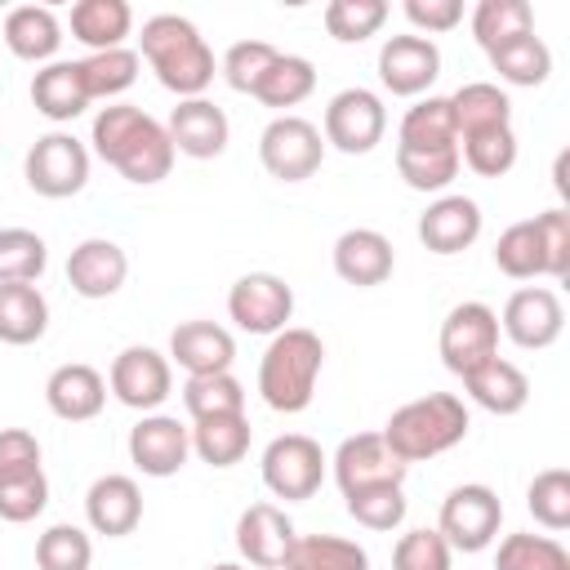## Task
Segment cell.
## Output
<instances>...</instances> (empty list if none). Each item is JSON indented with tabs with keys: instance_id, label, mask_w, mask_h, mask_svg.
Masks as SVG:
<instances>
[{
	"instance_id": "1",
	"label": "cell",
	"mask_w": 570,
	"mask_h": 570,
	"mask_svg": "<svg viewBox=\"0 0 570 570\" xmlns=\"http://www.w3.org/2000/svg\"><path fill=\"white\" fill-rule=\"evenodd\" d=\"M89 142L125 183H138V187H151V183L169 178L174 156H178L165 125L156 116H147L142 107H134V102L102 107L94 116Z\"/></svg>"
},
{
	"instance_id": "2",
	"label": "cell",
	"mask_w": 570,
	"mask_h": 570,
	"mask_svg": "<svg viewBox=\"0 0 570 570\" xmlns=\"http://www.w3.org/2000/svg\"><path fill=\"white\" fill-rule=\"evenodd\" d=\"M138 49L156 80L178 98H205L214 80V49L205 45L200 27L183 13H156L142 22Z\"/></svg>"
},
{
	"instance_id": "3",
	"label": "cell",
	"mask_w": 570,
	"mask_h": 570,
	"mask_svg": "<svg viewBox=\"0 0 570 570\" xmlns=\"http://www.w3.org/2000/svg\"><path fill=\"white\" fill-rule=\"evenodd\" d=\"M468 428H472L468 405L454 392H428V396L405 401L401 410H392V419L383 423L379 436L410 468V463H423V459H436V454L454 450L468 436Z\"/></svg>"
},
{
	"instance_id": "4",
	"label": "cell",
	"mask_w": 570,
	"mask_h": 570,
	"mask_svg": "<svg viewBox=\"0 0 570 570\" xmlns=\"http://www.w3.org/2000/svg\"><path fill=\"white\" fill-rule=\"evenodd\" d=\"M325 365V343L312 330L285 325L272 334L263 361H258V392L276 414H303L316 396V379Z\"/></svg>"
},
{
	"instance_id": "5",
	"label": "cell",
	"mask_w": 570,
	"mask_h": 570,
	"mask_svg": "<svg viewBox=\"0 0 570 570\" xmlns=\"http://www.w3.org/2000/svg\"><path fill=\"white\" fill-rule=\"evenodd\" d=\"M325 468H330V459H325L321 441H312L307 432H285V436L267 441L263 463H258L263 485L285 503L312 499L321 490V481H325Z\"/></svg>"
},
{
	"instance_id": "6",
	"label": "cell",
	"mask_w": 570,
	"mask_h": 570,
	"mask_svg": "<svg viewBox=\"0 0 570 570\" xmlns=\"http://www.w3.org/2000/svg\"><path fill=\"white\" fill-rule=\"evenodd\" d=\"M499 525H503V503L481 481L454 485L436 517V534L450 543V552H485L494 543Z\"/></svg>"
},
{
	"instance_id": "7",
	"label": "cell",
	"mask_w": 570,
	"mask_h": 570,
	"mask_svg": "<svg viewBox=\"0 0 570 570\" xmlns=\"http://www.w3.org/2000/svg\"><path fill=\"white\" fill-rule=\"evenodd\" d=\"M258 160L272 178L281 183H303L321 169L325 160V138L312 120L285 111V116H272L267 129L258 134Z\"/></svg>"
},
{
	"instance_id": "8",
	"label": "cell",
	"mask_w": 570,
	"mask_h": 570,
	"mask_svg": "<svg viewBox=\"0 0 570 570\" xmlns=\"http://www.w3.org/2000/svg\"><path fill=\"white\" fill-rule=\"evenodd\" d=\"M22 174H27V187L36 196L67 200V196L85 191V183H89V147L76 134L53 129V134L31 142V151L22 160Z\"/></svg>"
},
{
	"instance_id": "9",
	"label": "cell",
	"mask_w": 570,
	"mask_h": 570,
	"mask_svg": "<svg viewBox=\"0 0 570 570\" xmlns=\"http://www.w3.org/2000/svg\"><path fill=\"white\" fill-rule=\"evenodd\" d=\"M436 347H441L445 370L463 379V374L476 370L481 361L499 356V312L485 307V303H476V298L454 303V307L445 312V321H441Z\"/></svg>"
},
{
	"instance_id": "10",
	"label": "cell",
	"mask_w": 570,
	"mask_h": 570,
	"mask_svg": "<svg viewBox=\"0 0 570 570\" xmlns=\"http://www.w3.org/2000/svg\"><path fill=\"white\" fill-rule=\"evenodd\" d=\"M383 134H387V107H383V98L374 89L352 85V89H338L330 98L325 134H321L330 147H338L347 156H365V151H374L383 142Z\"/></svg>"
},
{
	"instance_id": "11",
	"label": "cell",
	"mask_w": 570,
	"mask_h": 570,
	"mask_svg": "<svg viewBox=\"0 0 570 570\" xmlns=\"http://www.w3.org/2000/svg\"><path fill=\"white\" fill-rule=\"evenodd\" d=\"M107 387H111V396L120 405L142 410V414H156L169 401V392H174V365L156 347L134 343V347L116 352V361L107 370Z\"/></svg>"
},
{
	"instance_id": "12",
	"label": "cell",
	"mask_w": 570,
	"mask_h": 570,
	"mask_svg": "<svg viewBox=\"0 0 570 570\" xmlns=\"http://www.w3.org/2000/svg\"><path fill=\"white\" fill-rule=\"evenodd\" d=\"M227 316L245 334H281L294 316V289L276 272H245L227 289Z\"/></svg>"
},
{
	"instance_id": "13",
	"label": "cell",
	"mask_w": 570,
	"mask_h": 570,
	"mask_svg": "<svg viewBox=\"0 0 570 570\" xmlns=\"http://www.w3.org/2000/svg\"><path fill=\"white\" fill-rule=\"evenodd\" d=\"M441 76V49L436 40L405 31V36H387L379 49V80L387 94L396 98H419L432 89V80Z\"/></svg>"
},
{
	"instance_id": "14",
	"label": "cell",
	"mask_w": 570,
	"mask_h": 570,
	"mask_svg": "<svg viewBox=\"0 0 570 570\" xmlns=\"http://www.w3.org/2000/svg\"><path fill=\"white\" fill-rule=\"evenodd\" d=\"M503 334L525 347V352H543L561 338L566 330V307L557 298V289L548 285H525V289H512L508 303H503Z\"/></svg>"
},
{
	"instance_id": "15",
	"label": "cell",
	"mask_w": 570,
	"mask_h": 570,
	"mask_svg": "<svg viewBox=\"0 0 570 570\" xmlns=\"http://www.w3.org/2000/svg\"><path fill=\"white\" fill-rule=\"evenodd\" d=\"M330 468H334V481H338L343 494H356V490H370V485H405V472H410V468L387 450V441H383L379 432H356V436H347V441L334 450Z\"/></svg>"
},
{
	"instance_id": "16",
	"label": "cell",
	"mask_w": 570,
	"mask_h": 570,
	"mask_svg": "<svg viewBox=\"0 0 570 570\" xmlns=\"http://www.w3.org/2000/svg\"><path fill=\"white\" fill-rule=\"evenodd\" d=\"M191 454V432L174 414H142L129 428V463L142 476H174Z\"/></svg>"
},
{
	"instance_id": "17",
	"label": "cell",
	"mask_w": 570,
	"mask_h": 570,
	"mask_svg": "<svg viewBox=\"0 0 570 570\" xmlns=\"http://www.w3.org/2000/svg\"><path fill=\"white\" fill-rule=\"evenodd\" d=\"M298 530L276 503H249L236 517V552L258 570H281Z\"/></svg>"
},
{
	"instance_id": "18",
	"label": "cell",
	"mask_w": 570,
	"mask_h": 570,
	"mask_svg": "<svg viewBox=\"0 0 570 570\" xmlns=\"http://www.w3.org/2000/svg\"><path fill=\"white\" fill-rule=\"evenodd\" d=\"M174 151L191 156V160H214L227 151V138H232V125H227V111L214 107L209 98H178V107L169 111V125H165Z\"/></svg>"
},
{
	"instance_id": "19",
	"label": "cell",
	"mask_w": 570,
	"mask_h": 570,
	"mask_svg": "<svg viewBox=\"0 0 570 570\" xmlns=\"http://www.w3.org/2000/svg\"><path fill=\"white\" fill-rule=\"evenodd\" d=\"M125 276H129V254L107 236H89L67 254V285L80 298H111L120 294Z\"/></svg>"
},
{
	"instance_id": "20",
	"label": "cell",
	"mask_w": 570,
	"mask_h": 570,
	"mask_svg": "<svg viewBox=\"0 0 570 570\" xmlns=\"http://www.w3.org/2000/svg\"><path fill=\"white\" fill-rule=\"evenodd\" d=\"M85 521L94 534H107V539H125L138 530L142 521V490L134 476L125 472H107L89 485L85 494Z\"/></svg>"
},
{
	"instance_id": "21",
	"label": "cell",
	"mask_w": 570,
	"mask_h": 570,
	"mask_svg": "<svg viewBox=\"0 0 570 570\" xmlns=\"http://www.w3.org/2000/svg\"><path fill=\"white\" fill-rule=\"evenodd\" d=\"M476 236H481V205L472 196L450 191V196H436L419 214V240H423V249H432L441 258L445 254H463Z\"/></svg>"
},
{
	"instance_id": "22",
	"label": "cell",
	"mask_w": 570,
	"mask_h": 570,
	"mask_svg": "<svg viewBox=\"0 0 570 570\" xmlns=\"http://www.w3.org/2000/svg\"><path fill=\"white\" fill-rule=\"evenodd\" d=\"M45 405L62 419V423H85L98 419L107 405V379L85 365V361H67L45 379Z\"/></svg>"
},
{
	"instance_id": "23",
	"label": "cell",
	"mask_w": 570,
	"mask_h": 570,
	"mask_svg": "<svg viewBox=\"0 0 570 570\" xmlns=\"http://www.w3.org/2000/svg\"><path fill=\"white\" fill-rule=\"evenodd\" d=\"M396 267V254H392V240L374 227H347L338 240H334V272L338 281L356 285V289H370V285H383Z\"/></svg>"
},
{
	"instance_id": "24",
	"label": "cell",
	"mask_w": 570,
	"mask_h": 570,
	"mask_svg": "<svg viewBox=\"0 0 570 570\" xmlns=\"http://www.w3.org/2000/svg\"><path fill=\"white\" fill-rule=\"evenodd\" d=\"M169 361L191 374H223L236 361V338L214 321H183L169 334Z\"/></svg>"
},
{
	"instance_id": "25",
	"label": "cell",
	"mask_w": 570,
	"mask_h": 570,
	"mask_svg": "<svg viewBox=\"0 0 570 570\" xmlns=\"http://www.w3.org/2000/svg\"><path fill=\"white\" fill-rule=\"evenodd\" d=\"M463 387H468V396H472L481 410H490V414H499V419L521 414L525 401H530V379H525V370L512 365V361H503V356H490V361H481L476 370H468V374H463Z\"/></svg>"
},
{
	"instance_id": "26",
	"label": "cell",
	"mask_w": 570,
	"mask_h": 570,
	"mask_svg": "<svg viewBox=\"0 0 570 570\" xmlns=\"http://www.w3.org/2000/svg\"><path fill=\"white\" fill-rule=\"evenodd\" d=\"M31 107L53 125L76 120L89 107V94H85V80H80V62H67V58L45 62L31 76Z\"/></svg>"
},
{
	"instance_id": "27",
	"label": "cell",
	"mask_w": 570,
	"mask_h": 570,
	"mask_svg": "<svg viewBox=\"0 0 570 570\" xmlns=\"http://www.w3.org/2000/svg\"><path fill=\"white\" fill-rule=\"evenodd\" d=\"M4 45L22 62H53L62 45V22L49 4H18L4 18Z\"/></svg>"
},
{
	"instance_id": "28",
	"label": "cell",
	"mask_w": 570,
	"mask_h": 570,
	"mask_svg": "<svg viewBox=\"0 0 570 570\" xmlns=\"http://www.w3.org/2000/svg\"><path fill=\"white\" fill-rule=\"evenodd\" d=\"M450 111H454V134L472 138V134H490V129H508L512 125V98L490 85V80H472L459 85L450 94Z\"/></svg>"
},
{
	"instance_id": "29",
	"label": "cell",
	"mask_w": 570,
	"mask_h": 570,
	"mask_svg": "<svg viewBox=\"0 0 570 570\" xmlns=\"http://www.w3.org/2000/svg\"><path fill=\"white\" fill-rule=\"evenodd\" d=\"M67 22H71V36L89 45V53H102L125 45V36L134 31V9L125 0H76Z\"/></svg>"
},
{
	"instance_id": "30",
	"label": "cell",
	"mask_w": 570,
	"mask_h": 570,
	"mask_svg": "<svg viewBox=\"0 0 570 570\" xmlns=\"http://www.w3.org/2000/svg\"><path fill=\"white\" fill-rule=\"evenodd\" d=\"M49 330V298L40 285H0V343L27 347Z\"/></svg>"
},
{
	"instance_id": "31",
	"label": "cell",
	"mask_w": 570,
	"mask_h": 570,
	"mask_svg": "<svg viewBox=\"0 0 570 570\" xmlns=\"http://www.w3.org/2000/svg\"><path fill=\"white\" fill-rule=\"evenodd\" d=\"M396 147H405V151H445V147H459L450 98H436V94L419 98V102L401 116Z\"/></svg>"
},
{
	"instance_id": "32",
	"label": "cell",
	"mask_w": 570,
	"mask_h": 570,
	"mask_svg": "<svg viewBox=\"0 0 570 570\" xmlns=\"http://www.w3.org/2000/svg\"><path fill=\"white\" fill-rule=\"evenodd\" d=\"M485 58H490V67L499 71V80L521 85V89H534V85H543V80L552 76V49H548L543 36H534V31L512 36V40L485 49Z\"/></svg>"
},
{
	"instance_id": "33",
	"label": "cell",
	"mask_w": 570,
	"mask_h": 570,
	"mask_svg": "<svg viewBox=\"0 0 570 570\" xmlns=\"http://www.w3.org/2000/svg\"><path fill=\"white\" fill-rule=\"evenodd\" d=\"M187 432H191V454H200L209 468H232L249 454V419L245 414L196 419Z\"/></svg>"
},
{
	"instance_id": "34",
	"label": "cell",
	"mask_w": 570,
	"mask_h": 570,
	"mask_svg": "<svg viewBox=\"0 0 570 570\" xmlns=\"http://www.w3.org/2000/svg\"><path fill=\"white\" fill-rule=\"evenodd\" d=\"M281 570H370V552L343 534H298Z\"/></svg>"
},
{
	"instance_id": "35",
	"label": "cell",
	"mask_w": 570,
	"mask_h": 570,
	"mask_svg": "<svg viewBox=\"0 0 570 570\" xmlns=\"http://www.w3.org/2000/svg\"><path fill=\"white\" fill-rule=\"evenodd\" d=\"M312 89H316V67L307 58H298V53H276V62L263 71V80L254 85L249 98H258L263 107L285 116V107H298Z\"/></svg>"
},
{
	"instance_id": "36",
	"label": "cell",
	"mask_w": 570,
	"mask_h": 570,
	"mask_svg": "<svg viewBox=\"0 0 570 570\" xmlns=\"http://www.w3.org/2000/svg\"><path fill=\"white\" fill-rule=\"evenodd\" d=\"M183 405L196 419H218V414H245V387L232 370L223 374H191L183 383Z\"/></svg>"
},
{
	"instance_id": "37",
	"label": "cell",
	"mask_w": 570,
	"mask_h": 570,
	"mask_svg": "<svg viewBox=\"0 0 570 570\" xmlns=\"http://www.w3.org/2000/svg\"><path fill=\"white\" fill-rule=\"evenodd\" d=\"M49 267V245L31 227H0V285H36Z\"/></svg>"
},
{
	"instance_id": "38",
	"label": "cell",
	"mask_w": 570,
	"mask_h": 570,
	"mask_svg": "<svg viewBox=\"0 0 570 570\" xmlns=\"http://www.w3.org/2000/svg\"><path fill=\"white\" fill-rule=\"evenodd\" d=\"M80 62V80H85V94L89 102L94 98H116L125 94L134 80H138V53L134 49H102V53H89V58H76Z\"/></svg>"
},
{
	"instance_id": "39",
	"label": "cell",
	"mask_w": 570,
	"mask_h": 570,
	"mask_svg": "<svg viewBox=\"0 0 570 570\" xmlns=\"http://www.w3.org/2000/svg\"><path fill=\"white\" fill-rule=\"evenodd\" d=\"M525 31H534V9L525 0H481L472 9V36L481 49H494Z\"/></svg>"
},
{
	"instance_id": "40",
	"label": "cell",
	"mask_w": 570,
	"mask_h": 570,
	"mask_svg": "<svg viewBox=\"0 0 570 570\" xmlns=\"http://www.w3.org/2000/svg\"><path fill=\"white\" fill-rule=\"evenodd\" d=\"M494 570H570V552L552 534H508L494 552Z\"/></svg>"
},
{
	"instance_id": "41",
	"label": "cell",
	"mask_w": 570,
	"mask_h": 570,
	"mask_svg": "<svg viewBox=\"0 0 570 570\" xmlns=\"http://www.w3.org/2000/svg\"><path fill=\"white\" fill-rule=\"evenodd\" d=\"M494 267L512 281H534L543 276V249H539V232L534 218H521L512 227H503V236L494 240Z\"/></svg>"
},
{
	"instance_id": "42",
	"label": "cell",
	"mask_w": 570,
	"mask_h": 570,
	"mask_svg": "<svg viewBox=\"0 0 570 570\" xmlns=\"http://www.w3.org/2000/svg\"><path fill=\"white\" fill-rule=\"evenodd\" d=\"M94 566V539L71 525L58 521L36 539V570H89Z\"/></svg>"
},
{
	"instance_id": "43",
	"label": "cell",
	"mask_w": 570,
	"mask_h": 570,
	"mask_svg": "<svg viewBox=\"0 0 570 570\" xmlns=\"http://www.w3.org/2000/svg\"><path fill=\"white\" fill-rule=\"evenodd\" d=\"M383 22H387L383 0H330L325 4V31L338 45H361V40L379 36Z\"/></svg>"
},
{
	"instance_id": "44",
	"label": "cell",
	"mask_w": 570,
	"mask_h": 570,
	"mask_svg": "<svg viewBox=\"0 0 570 570\" xmlns=\"http://www.w3.org/2000/svg\"><path fill=\"white\" fill-rule=\"evenodd\" d=\"M459 165H463L459 147H445V151H405V147H396V174L414 191H445L459 178Z\"/></svg>"
},
{
	"instance_id": "45",
	"label": "cell",
	"mask_w": 570,
	"mask_h": 570,
	"mask_svg": "<svg viewBox=\"0 0 570 570\" xmlns=\"http://www.w3.org/2000/svg\"><path fill=\"white\" fill-rule=\"evenodd\" d=\"M525 508L543 530H566L570 525V472L566 468H543L530 490H525Z\"/></svg>"
},
{
	"instance_id": "46",
	"label": "cell",
	"mask_w": 570,
	"mask_h": 570,
	"mask_svg": "<svg viewBox=\"0 0 570 570\" xmlns=\"http://www.w3.org/2000/svg\"><path fill=\"white\" fill-rule=\"evenodd\" d=\"M347 503V517L365 530H396L405 521V485H370V490H356V494H343Z\"/></svg>"
},
{
	"instance_id": "47",
	"label": "cell",
	"mask_w": 570,
	"mask_h": 570,
	"mask_svg": "<svg viewBox=\"0 0 570 570\" xmlns=\"http://www.w3.org/2000/svg\"><path fill=\"white\" fill-rule=\"evenodd\" d=\"M459 160L481 174V178H503L512 165H517V134L512 125L508 129H490V134H472V138H459Z\"/></svg>"
},
{
	"instance_id": "48",
	"label": "cell",
	"mask_w": 570,
	"mask_h": 570,
	"mask_svg": "<svg viewBox=\"0 0 570 570\" xmlns=\"http://www.w3.org/2000/svg\"><path fill=\"white\" fill-rule=\"evenodd\" d=\"M276 45L267 40H240L223 53V80L236 89V94H254V85L263 80V71L276 62Z\"/></svg>"
},
{
	"instance_id": "49",
	"label": "cell",
	"mask_w": 570,
	"mask_h": 570,
	"mask_svg": "<svg viewBox=\"0 0 570 570\" xmlns=\"http://www.w3.org/2000/svg\"><path fill=\"white\" fill-rule=\"evenodd\" d=\"M534 232H539V249H543V276L566 281L570 276V214H566V205L534 214Z\"/></svg>"
},
{
	"instance_id": "50",
	"label": "cell",
	"mask_w": 570,
	"mask_h": 570,
	"mask_svg": "<svg viewBox=\"0 0 570 570\" xmlns=\"http://www.w3.org/2000/svg\"><path fill=\"white\" fill-rule=\"evenodd\" d=\"M49 503V476L45 468L31 472V476H13V481H0V521H36Z\"/></svg>"
},
{
	"instance_id": "51",
	"label": "cell",
	"mask_w": 570,
	"mask_h": 570,
	"mask_svg": "<svg viewBox=\"0 0 570 570\" xmlns=\"http://www.w3.org/2000/svg\"><path fill=\"white\" fill-rule=\"evenodd\" d=\"M450 561H454L450 543L428 525L401 534L392 548V570H450Z\"/></svg>"
},
{
	"instance_id": "52",
	"label": "cell",
	"mask_w": 570,
	"mask_h": 570,
	"mask_svg": "<svg viewBox=\"0 0 570 570\" xmlns=\"http://www.w3.org/2000/svg\"><path fill=\"white\" fill-rule=\"evenodd\" d=\"M40 472V441L27 428H0V481Z\"/></svg>"
},
{
	"instance_id": "53",
	"label": "cell",
	"mask_w": 570,
	"mask_h": 570,
	"mask_svg": "<svg viewBox=\"0 0 570 570\" xmlns=\"http://www.w3.org/2000/svg\"><path fill=\"white\" fill-rule=\"evenodd\" d=\"M405 18L410 27H419V36L432 40L463 22V0H405Z\"/></svg>"
},
{
	"instance_id": "54",
	"label": "cell",
	"mask_w": 570,
	"mask_h": 570,
	"mask_svg": "<svg viewBox=\"0 0 570 570\" xmlns=\"http://www.w3.org/2000/svg\"><path fill=\"white\" fill-rule=\"evenodd\" d=\"M552 174H557V191H561V196H570V183H566V151L557 156V169H552Z\"/></svg>"
},
{
	"instance_id": "55",
	"label": "cell",
	"mask_w": 570,
	"mask_h": 570,
	"mask_svg": "<svg viewBox=\"0 0 570 570\" xmlns=\"http://www.w3.org/2000/svg\"><path fill=\"white\" fill-rule=\"evenodd\" d=\"M205 570H249V566H240V561H214V566H205Z\"/></svg>"
}]
</instances>
